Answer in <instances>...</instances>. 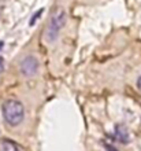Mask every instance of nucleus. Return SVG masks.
<instances>
[{"label":"nucleus","instance_id":"1","mask_svg":"<svg viewBox=\"0 0 141 151\" xmlns=\"http://www.w3.org/2000/svg\"><path fill=\"white\" fill-rule=\"evenodd\" d=\"M3 117L6 119V122L11 127H16L24 121L25 117V109L21 102L14 99H8L3 103Z\"/></svg>","mask_w":141,"mask_h":151},{"label":"nucleus","instance_id":"2","mask_svg":"<svg viewBox=\"0 0 141 151\" xmlns=\"http://www.w3.org/2000/svg\"><path fill=\"white\" fill-rule=\"evenodd\" d=\"M64 22H66V12L63 8H56L54 14L51 15V19H49V24L47 26V30H45V39L47 41L52 43L58 39L59 33L62 30V28L64 26Z\"/></svg>","mask_w":141,"mask_h":151},{"label":"nucleus","instance_id":"3","mask_svg":"<svg viewBox=\"0 0 141 151\" xmlns=\"http://www.w3.org/2000/svg\"><path fill=\"white\" fill-rule=\"evenodd\" d=\"M39 70V62L34 56H26L21 62V72L26 77H33Z\"/></svg>","mask_w":141,"mask_h":151},{"label":"nucleus","instance_id":"4","mask_svg":"<svg viewBox=\"0 0 141 151\" xmlns=\"http://www.w3.org/2000/svg\"><path fill=\"white\" fill-rule=\"evenodd\" d=\"M115 137L118 139V142L126 144L129 142V131H127V128L125 125H122V124L115 125Z\"/></svg>","mask_w":141,"mask_h":151},{"label":"nucleus","instance_id":"5","mask_svg":"<svg viewBox=\"0 0 141 151\" xmlns=\"http://www.w3.org/2000/svg\"><path fill=\"white\" fill-rule=\"evenodd\" d=\"M0 151H21V150L14 142L3 139L0 140Z\"/></svg>","mask_w":141,"mask_h":151},{"label":"nucleus","instance_id":"6","mask_svg":"<svg viewBox=\"0 0 141 151\" xmlns=\"http://www.w3.org/2000/svg\"><path fill=\"white\" fill-rule=\"evenodd\" d=\"M43 11H44V10H43V8H41V10H39V11L36 12L34 15L31 17V19H30V22H29V25H30V26H33V25H34V24H36V21L39 19L40 17H41V14H43Z\"/></svg>","mask_w":141,"mask_h":151},{"label":"nucleus","instance_id":"7","mask_svg":"<svg viewBox=\"0 0 141 151\" xmlns=\"http://www.w3.org/2000/svg\"><path fill=\"white\" fill-rule=\"evenodd\" d=\"M3 70H4V63H3V59L0 58V73L3 72Z\"/></svg>","mask_w":141,"mask_h":151},{"label":"nucleus","instance_id":"8","mask_svg":"<svg viewBox=\"0 0 141 151\" xmlns=\"http://www.w3.org/2000/svg\"><path fill=\"white\" fill-rule=\"evenodd\" d=\"M137 87H138V89L141 91V77L138 78V81H137Z\"/></svg>","mask_w":141,"mask_h":151},{"label":"nucleus","instance_id":"9","mask_svg":"<svg viewBox=\"0 0 141 151\" xmlns=\"http://www.w3.org/2000/svg\"><path fill=\"white\" fill-rule=\"evenodd\" d=\"M107 151H117V150L112 148V147H110V146H107Z\"/></svg>","mask_w":141,"mask_h":151},{"label":"nucleus","instance_id":"10","mask_svg":"<svg viewBox=\"0 0 141 151\" xmlns=\"http://www.w3.org/2000/svg\"><path fill=\"white\" fill-rule=\"evenodd\" d=\"M6 1V0H0V6H3V3Z\"/></svg>","mask_w":141,"mask_h":151},{"label":"nucleus","instance_id":"11","mask_svg":"<svg viewBox=\"0 0 141 151\" xmlns=\"http://www.w3.org/2000/svg\"><path fill=\"white\" fill-rule=\"evenodd\" d=\"M1 48H3V43H1V41H0V50H1Z\"/></svg>","mask_w":141,"mask_h":151}]
</instances>
